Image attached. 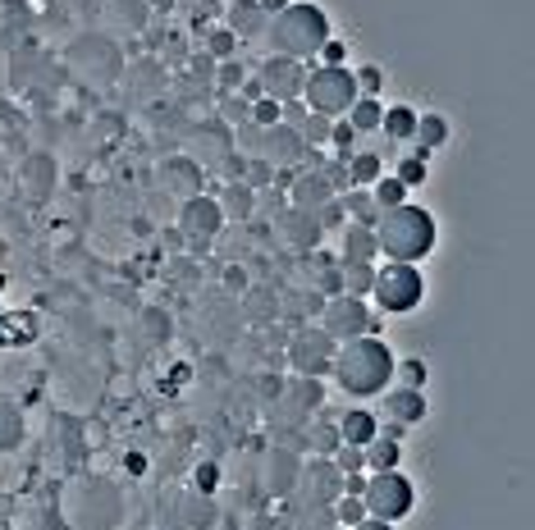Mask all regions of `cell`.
Listing matches in <instances>:
<instances>
[{"label": "cell", "instance_id": "cell-19", "mask_svg": "<svg viewBox=\"0 0 535 530\" xmlns=\"http://www.w3.org/2000/svg\"><path fill=\"white\" fill-rule=\"evenodd\" d=\"M376 256H380V247H376L371 224H348L344 229V256L339 260H366V265H376Z\"/></svg>", "mask_w": 535, "mask_h": 530}, {"label": "cell", "instance_id": "cell-4", "mask_svg": "<svg viewBox=\"0 0 535 530\" xmlns=\"http://www.w3.org/2000/svg\"><path fill=\"white\" fill-rule=\"evenodd\" d=\"M362 92H357V78H353V69L348 65H307V78H303V106L312 110V115H325V119H334V115H348V106L357 101Z\"/></svg>", "mask_w": 535, "mask_h": 530}, {"label": "cell", "instance_id": "cell-50", "mask_svg": "<svg viewBox=\"0 0 535 530\" xmlns=\"http://www.w3.org/2000/svg\"><path fill=\"white\" fill-rule=\"evenodd\" d=\"M325 530H348V525H325Z\"/></svg>", "mask_w": 535, "mask_h": 530}, {"label": "cell", "instance_id": "cell-3", "mask_svg": "<svg viewBox=\"0 0 535 530\" xmlns=\"http://www.w3.org/2000/svg\"><path fill=\"white\" fill-rule=\"evenodd\" d=\"M265 37H271L275 56H289V60L312 65V60H316V51L330 42V15H325L321 5L293 0L289 10L271 15V24H265Z\"/></svg>", "mask_w": 535, "mask_h": 530}, {"label": "cell", "instance_id": "cell-12", "mask_svg": "<svg viewBox=\"0 0 535 530\" xmlns=\"http://www.w3.org/2000/svg\"><path fill=\"white\" fill-rule=\"evenodd\" d=\"M280 238L293 247V251H312V247H321V238H325V229H321V219L316 215H307V210H284L280 215Z\"/></svg>", "mask_w": 535, "mask_h": 530}, {"label": "cell", "instance_id": "cell-20", "mask_svg": "<svg viewBox=\"0 0 535 530\" xmlns=\"http://www.w3.org/2000/svg\"><path fill=\"white\" fill-rule=\"evenodd\" d=\"M371 280H376V265H366V260H339V289L344 293L366 298L371 293Z\"/></svg>", "mask_w": 535, "mask_h": 530}, {"label": "cell", "instance_id": "cell-41", "mask_svg": "<svg viewBox=\"0 0 535 530\" xmlns=\"http://www.w3.org/2000/svg\"><path fill=\"white\" fill-rule=\"evenodd\" d=\"M220 119H224V124H242V119H247V101H242V97L220 101Z\"/></svg>", "mask_w": 535, "mask_h": 530}, {"label": "cell", "instance_id": "cell-49", "mask_svg": "<svg viewBox=\"0 0 535 530\" xmlns=\"http://www.w3.org/2000/svg\"><path fill=\"white\" fill-rule=\"evenodd\" d=\"M201 10H211V15H224V5H220V0H201Z\"/></svg>", "mask_w": 535, "mask_h": 530}, {"label": "cell", "instance_id": "cell-35", "mask_svg": "<svg viewBox=\"0 0 535 530\" xmlns=\"http://www.w3.org/2000/svg\"><path fill=\"white\" fill-rule=\"evenodd\" d=\"M298 138H303V147H325L330 142V119L325 115H307L298 124Z\"/></svg>", "mask_w": 535, "mask_h": 530}, {"label": "cell", "instance_id": "cell-5", "mask_svg": "<svg viewBox=\"0 0 535 530\" xmlns=\"http://www.w3.org/2000/svg\"><path fill=\"white\" fill-rule=\"evenodd\" d=\"M385 316H412L421 302H426V275L417 265H403V260H389L376 270L371 280V293H366Z\"/></svg>", "mask_w": 535, "mask_h": 530}, {"label": "cell", "instance_id": "cell-46", "mask_svg": "<svg viewBox=\"0 0 535 530\" xmlns=\"http://www.w3.org/2000/svg\"><path fill=\"white\" fill-rule=\"evenodd\" d=\"M353 530H394V521H380V516H362Z\"/></svg>", "mask_w": 535, "mask_h": 530}, {"label": "cell", "instance_id": "cell-6", "mask_svg": "<svg viewBox=\"0 0 535 530\" xmlns=\"http://www.w3.org/2000/svg\"><path fill=\"white\" fill-rule=\"evenodd\" d=\"M362 503H366V516H380V521L398 525L417 507V484L403 471H371L366 489H362Z\"/></svg>", "mask_w": 535, "mask_h": 530}, {"label": "cell", "instance_id": "cell-2", "mask_svg": "<svg viewBox=\"0 0 535 530\" xmlns=\"http://www.w3.org/2000/svg\"><path fill=\"white\" fill-rule=\"evenodd\" d=\"M330 371H334V380H339L344 393H353V398H380L394 384V352H389L385 339L362 334V339L339 343Z\"/></svg>", "mask_w": 535, "mask_h": 530}, {"label": "cell", "instance_id": "cell-18", "mask_svg": "<svg viewBox=\"0 0 535 530\" xmlns=\"http://www.w3.org/2000/svg\"><path fill=\"white\" fill-rule=\"evenodd\" d=\"M366 471H398V462H403V439H394V434H376L366 448Z\"/></svg>", "mask_w": 535, "mask_h": 530}, {"label": "cell", "instance_id": "cell-10", "mask_svg": "<svg viewBox=\"0 0 535 530\" xmlns=\"http://www.w3.org/2000/svg\"><path fill=\"white\" fill-rule=\"evenodd\" d=\"M256 160H275V165H293V160H303V138H298V128H289V124H275V128H261V142H256Z\"/></svg>", "mask_w": 535, "mask_h": 530}, {"label": "cell", "instance_id": "cell-13", "mask_svg": "<svg viewBox=\"0 0 535 530\" xmlns=\"http://www.w3.org/2000/svg\"><path fill=\"white\" fill-rule=\"evenodd\" d=\"M385 412H389V421H398V425H421L426 416H430V398L426 393H417V389H385Z\"/></svg>", "mask_w": 535, "mask_h": 530}, {"label": "cell", "instance_id": "cell-48", "mask_svg": "<svg viewBox=\"0 0 535 530\" xmlns=\"http://www.w3.org/2000/svg\"><path fill=\"white\" fill-rule=\"evenodd\" d=\"M147 5H151V10H160V15H165V10H174V0H147Z\"/></svg>", "mask_w": 535, "mask_h": 530}, {"label": "cell", "instance_id": "cell-14", "mask_svg": "<svg viewBox=\"0 0 535 530\" xmlns=\"http://www.w3.org/2000/svg\"><path fill=\"white\" fill-rule=\"evenodd\" d=\"M289 192H293L289 206H293V210H307V215H316L321 206H330V201L339 197V192L325 183V174H303V178L289 183Z\"/></svg>", "mask_w": 535, "mask_h": 530}, {"label": "cell", "instance_id": "cell-7", "mask_svg": "<svg viewBox=\"0 0 535 530\" xmlns=\"http://www.w3.org/2000/svg\"><path fill=\"white\" fill-rule=\"evenodd\" d=\"M334 352H339V343L321 330V325H312V330H298L293 339H289V366L303 375V380H321V375H330V366H334Z\"/></svg>", "mask_w": 535, "mask_h": 530}, {"label": "cell", "instance_id": "cell-25", "mask_svg": "<svg viewBox=\"0 0 535 530\" xmlns=\"http://www.w3.org/2000/svg\"><path fill=\"white\" fill-rule=\"evenodd\" d=\"M412 138L421 142V156H430L435 147L448 142V119L444 115H417V133Z\"/></svg>", "mask_w": 535, "mask_h": 530}, {"label": "cell", "instance_id": "cell-39", "mask_svg": "<svg viewBox=\"0 0 535 530\" xmlns=\"http://www.w3.org/2000/svg\"><path fill=\"white\" fill-rule=\"evenodd\" d=\"M307 443H312L321 457H334V448H339V430H334V425H312Z\"/></svg>", "mask_w": 535, "mask_h": 530}, {"label": "cell", "instance_id": "cell-24", "mask_svg": "<svg viewBox=\"0 0 535 530\" xmlns=\"http://www.w3.org/2000/svg\"><path fill=\"white\" fill-rule=\"evenodd\" d=\"M380 128H385L394 142H412V133H417V110H412V106H385Z\"/></svg>", "mask_w": 535, "mask_h": 530}, {"label": "cell", "instance_id": "cell-40", "mask_svg": "<svg viewBox=\"0 0 535 530\" xmlns=\"http://www.w3.org/2000/svg\"><path fill=\"white\" fill-rule=\"evenodd\" d=\"M316 65H348V42H339V37H330L321 51H316Z\"/></svg>", "mask_w": 535, "mask_h": 530}, {"label": "cell", "instance_id": "cell-47", "mask_svg": "<svg viewBox=\"0 0 535 530\" xmlns=\"http://www.w3.org/2000/svg\"><path fill=\"white\" fill-rule=\"evenodd\" d=\"M256 5H261L265 15H280V10H289V5H293V0H256Z\"/></svg>", "mask_w": 535, "mask_h": 530}, {"label": "cell", "instance_id": "cell-23", "mask_svg": "<svg viewBox=\"0 0 535 530\" xmlns=\"http://www.w3.org/2000/svg\"><path fill=\"white\" fill-rule=\"evenodd\" d=\"M380 119H385L380 97H357V101L348 106V124H353L357 133H376V128H380Z\"/></svg>", "mask_w": 535, "mask_h": 530}, {"label": "cell", "instance_id": "cell-31", "mask_svg": "<svg viewBox=\"0 0 535 530\" xmlns=\"http://www.w3.org/2000/svg\"><path fill=\"white\" fill-rule=\"evenodd\" d=\"M330 507H334V521H339V525H348V530H353V525L366 516V503H362V494H339Z\"/></svg>", "mask_w": 535, "mask_h": 530}, {"label": "cell", "instance_id": "cell-32", "mask_svg": "<svg viewBox=\"0 0 535 530\" xmlns=\"http://www.w3.org/2000/svg\"><path fill=\"white\" fill-rule=\"evenodd\" d=\"M344 210L348 215H357V224H376V206H371V197H366V188H348L344 192Z\"/></svg>", "mask_w": 535, "mask_h": 530}, {"label": "cell", "instance_id": "cell-9", "mask_svg": "<svg viewBox=\"0 0 535 530\" xmlns=\"http://www.w3.org/2000/svg\"><path fill=\"white\" fill-rule=\"evenodd\" d=\"M303 78H307V65L289 60V56H271V60H261V69H256V83L265 87V97H275L280 106L303 97Z\"/></svg>", "mask_w": 535, "mask_h": 530}, {"label": "cell", "instance_id": "cell-26", "mask_svg": "<svg viewBox=\"0 0 535 530\" xmlns=\"http://www.w3.org/2000/svg\"><path fill=\"white\" fill-rule=\"evenodd\" d=\"M242 311H247V321H252V325H271V321L280 316V307H275V293H271V289H247Z\"/></svg>", "mask_w": 535, "mask_h": 530}, {"label": "cell", "instance_id": "cell-11", "mask_svg": "<svg viewBox=\"0 0 535 530\" xmlns=\"http://www.w3.org/2000/svg\"><path fill=\"white\" fill-rule=\"evenodd\" d=\"M179 224H183V233H188L192 242H206V238H215V233H220L224 210H220V201H211V197H192V201L183 206Z\"/></svg>", "mask_w": 535, "mask_h": 530}, {"label": "cell", "instance_id": "cell-37", "mask_svg": "<svg viewBox=\"0 0 535 530\" xmlns=\"http://www.w3.org/2000/svg\"><path fill=\"white\" fill-rule=\"evenodd\" d=\"M353 142H357V128H353L348 119L330 124V147H334V156H339V160H348V156H353Z\"/></svg>", "mask_w": 535, "mask_h": 530}, {"label": "cell", "instance_id": "cell-38", "mask_svg": "<svg viewBox=\"0 0 535 530\" xmlns=\"http://www.w3.org/2000/svg\"><path fill=\"white\" fill-rule=\"evenodd\" d=\"M353 78H357V92L362 97H380V87H385V69L380 65H362Z\"/></svg>", "mask_w": 535, "mask_h": 530}, {"label": "cell", "instance_id": "cell-17", "mask_svg": "<svg viewBox=\"0 0 535 530\" xmlns=\"http://www.w3.org/2000/svg\"><path fill=\"white\" fill-rule=\"evenodd\" d=\"M307 484H312V503H321V507H330V503L344 494V475L334 471V462H330V457H321V462L312 466Z\"/></svg>", "mask_w": 535, "mask_h": 530}, {"label": "cell", "instance_id": "cell-1", "mask_svg": "<svg viewBox=\"0 0 535 530\" xmlns=\"http://www.w3.org/2000/svg\"><path fill=\"white\" fill-rule=\"evenodd\" d=\"M371 233H376L380 256H385V260H403V265L426 260V256L435 251V242H439L435 215H430L426 206H412V201L380 210L376 224H371Z\"/></svg>", "mask_w": 535, "mask_h": 530}, {"label": "cell", "instance_id": "cell-27", "mask_svg": "<svg viewBox=\"0 0 535 530\" xmlns=\"http://www.w3.org/2000/svg\"><path fill=\"white\" fill-rule=\"evenodd\" d=\"M394 380H398V389H417V393H426V384H430V366H426L421 357H403V362H394Z\"/></svg>", "mask_w": 535, "mask_h": 530}, {"label": "cell", "instance_id": "cell-22", "mask_svg": "<svg viewBox=\"0 0 535 530\" xmlns=\"http://www.w3.org/2000/svg\"><path fill=\"white\" fill-rule=\"evenodd\" d=\"M220 210H224L229 219H247V215L256 210V192H252L242 178H233V183L220 192Z\"/></svg>", "mask_w": 535, "mask_h": 530}, {"label": "cell", "instance_id": "cell-16", "mask_svg": "<svg viewBox=\"0 0 535 530\" xmlns=\"http://www.w3.org/2000/svg\"><path fill=\"white\" fill-rule=\"evenodd\" d=\"M339 443H353V448H366L376 434H380V421H376V412H366V407H353V412H344L339 416Z\"/></svg>", "mask_w": 535, "mask_h": 530}, {"label": "cell", "instance_id": "cell-8", "mask_svg": "<svg viewBox=\"0 0 535 530\" xmlns=\"http://www.w3.org/2000/svg\"><path fill=\"white\" fill-rule=\"evenodd\" d=\"M321 330L334 339V343H348V339H362L371 334V311L362 298L353 293H334L325 307H321Z\"/></svg>", "mask_w": 535, "mask_h": 530}, {"label": "cell", "instance_id": "cell-44", "mask_svg": "<svg viewBox=\"0 0 535 530\" xmlns=\"http://www.w3.org/2000/svg\"><path fill=\"white\" fill-rule=\"evenodd\" d=\"M215 480H220V471H215V466H201V471H197V489H201V494H211V489H215Z\"/></svg>", "mask_w": 535, "mask_h": 530}, {"label": "cell", "instance_id": "cell-30", "mask_svg": "<svg viewBox=\"0 0 535 530\" xmlns=\"http://www.w3.org/2000/svg\"><path fill=\"white\" fill-rule=\"evenodd\" d=\"M280 119H284V106H280L275 97H261V101L247 106V124H252V128H275Z\"/></svg>", "mask_w": 535, "mask_h": 530}, {"label": "cell", "instance_id": "cell-34", "mask_svg": "<svg viewBox=\"0 0 535 530\" xmlns=\"http://www.w3.org/2000/svg\"><path fill=\"white\" fill-rule=\"evenodd\" d=\"M233 46H238V37H233L224 24L206 33V56H211V60H233Z\"/></svg>", "mask_w": 535, "mask_h": 530}, {"label": "cell", "instance_id": "cell-45", "mask_svg": "<svg viewBox=\"0 0 535 530\" xmlns=\"http://www.w3.org/2000/svg\"><path fill=\"white\" fill-rule=\"evenodd\" d=\"M366 489V471H353V475H344V494H362Z\"/></svg>", "mask_w": 535, "mask_h": 530}, {"label": "cell", "instance_id": "cell-21", "mask_svg": "<svg viewBox=\"0 0 535 530\" xmlns=\"http://www.w3.org/2000/svg\"><path fill=\"white\" fill-rule=\"evenodd\" d=\"M380 174H385V156H376V151L348 156V188H371Z\"/></svg>", "mask_w": 535, "mask_h": 530}, {"label": "cell", "instance_id": "cell-15", "mask_svg": "<svg viewBox=\"0 0 535 530\" xmlns=\"http://www.w3.org/2000/svg\"><path fill=\"white\" fill-rule=\"evenodd\" d=\"M265 24H271V15H265L256 0H233V5H224V28H229L238 42L265 33Z\"/></svg>", "mask_w": 535, "mask_h": 530}, {"label": "cell", "instance_id": "cell-36", "mask_svg": "<svg viewBox=\"0 0 535 530\" xmlns=\"http://www.w3.org/2000/svg\"><path fill=\"white\" fill-rule=\"evenodd\" d=\"M330 462H334V471H339V475H353V471H366V453H362V448H353V443H339Z\"/></svg>", "mask_w": 535, "mask_h": 530}, {"label": "cell", "instance_id": "cell-33", "mask_svg": "<svg viewBox=\"0 0 535 530\" xmlns=\"http://www.w3.org/2000/svg\"><path fill=\"white\" fill-rule=\"evenodd\" d=\"M206 147H211V128L201 124V128H197V133L188 138V156H197V151H206ZM215 151H224V156H233V151H229V133H224V128L215 133ZM206 160H211V156H201V165H206Z\"/></svg>", "mask_w": 535, "mask_h": 530}, {"label": "cell", "instance_id": "cell-43", "mask_svg": "<svg viewBox=\"0 0 535 530\" xmlns=\"http://www.w3.org/2000/svg\"><path fill=\"white\" fill-rule=\"evenodd\" d=\"M307 115H312V110H307V106H303V97H298V101H284V119H280V124H289V128H298V124H303Z\"/></svg>", "mask_w": 535, "mask_h": 530}, {"label": "cell", "instance_id": "cell-28", "mask_svg": "<svg viewBox=\"0 0 535 530\" xmlns=\"http://www.w3.org/2000/svg\"><path fill=\"white\" fill-rule=\"evenodd\" d=\"M407 201V188L394 178V174H380L376 183H371V206L376 210H389V206H403Z\"/></svg>", "mask_w": 535, "mask_h": 530}, {"label": "cell", "instance_id": "cell-42", "mask_svg": "<svg viewBox=\"0 0 535 530\" xmlns=\"http://www.w3.org/2000/svg\"><path fill=\"white\" fill-rule=\"evenodd\" d=\"M220 87H224V92H238V87H242V69H238L233 60H224V69H220Z\"/></svg>", "mask_w": 535, "mask_h": 530}, {"label": "cell", "instance_id": "cell-29", "mask_svg": "<svg viewBox=\"0 0 535 530\" xmlns=\"http://www.w3.org/2000/svg\"><path fill=\"white\" fill-rule=\"evenodd\" d=\"M394 178H398L407 192H412V188H421V183L430 178V156H421V151H417V156H403V160H398V169H394Z\"/></svg>", "mask_w": 535, "mask_h": 530}]
</instances>
